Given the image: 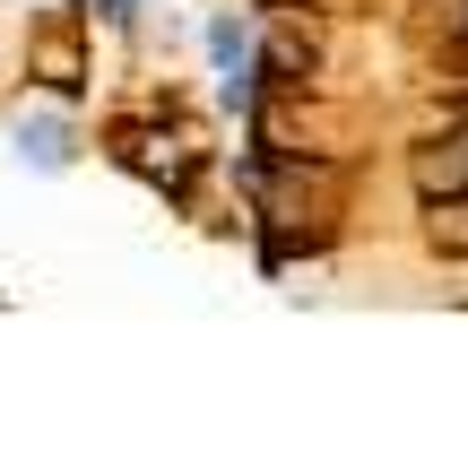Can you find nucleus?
<instances>
[{
    "instance_id": "obj_3",
    "label": "nucleus",
    "mask_w": 468,
    "mask_h": 468,
    "mask_svg": "<svg viewBox=\"0 0 468 468\" xmlns=\"http://www.w3.org/2000/svg\"><path fill=\"white\" fill-rule=\"evenodd\" d=\"M17 156H35V165H44V174H69V165H79V131H69V122H17Z\"/></svg>"
},
{
    "instance_id": "obj_2",
    "label": "nucleus",
    "mask_w": 468,
    "mask_h": 468,
    "mask_svg": "<svg viewBox=\"0 0 468 468\" xmlns=\"http://www.w3.org/2000/svg\"><path fill=\"white\" fill-rule=\"evenodd\" d=\"M96 148L122 174H139L156 200H174L200 234H243V165H226L218 122H208V104L183 79L139 69L122 96H104Z\"/></svg>"
},
{
    "instance_id": "obj_1",
    "label": "nucleus",
    "mask_w": 468,
    "mask_h": 468,
    "mask_svg": "<svg viewBox=\"0 0 468 468\" xmlns=\"http://www.w3.org/2000/svg\"><path fill=\"white\" fill-rule=\"evenodd\" d=\"M243 218L278 286L468 303V0H261Z\"/></svg>"
}]
</instances>
